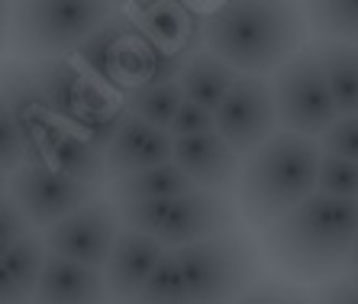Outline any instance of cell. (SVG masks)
<instances>
[{"label":"cell","instance_id":"6da1fadb","mask_svg":"<svg viewBox=\"0 0 358 304\" xmlns=\"http://www.w3.org/2000/svg\"><path fill=\"white\" fill-rule=\"evenodd\" d=\"M200 43L239 75L275 78L307 43V13L294 4H220L200 23Z\"/></svg>","mask_w":358,"mask_h":304},{"label":"cell","instance_id":"7a4b0ae2","mask_svg":"<svg viewBox=\"0 0 358 304\" xmlns=\"http://www.w3.org/2000/svg\"><path fill=\"white\" fill-rule=\"evenodd\" d=\"M265 249L278 269L300 282H323L349 272L358 240V201L313 195L262 230Z\"/></svg>","mask_w":358,"mask_h":304},{"label":"cell","instance_id":"3957f363","mask_svg":"<svg viewBox=\"0 0 358 304\" xmlns=\"http://www.w3.org/2000/svg\"><path fill=\"white\" fill-rule=\"evenodd\" d=\"M323 149L317 139L278 133L255 156L245 159L239 181V204L252 227L268 230L275 220L317 195Z\"/></svg>","mask_w":358,"mask_h":304},{"label":"cell","instance_id":"277c9868","mask_svg":"<svg viewBox=\"0 0 358 304\" xmlns=\"http://www.w3.org/2000/svg\"><path fill=\"white\" fill-rule=\"evenodd\" d=\"M120 10L113 4H81V0L20 4L10 13V46L33 62L59 59L78 52Z\"/></svg>","mask_w":358,"mask_h":304},{"label":"cell","instance_id":"5b68a950","mask_svg":"<svg viewBox=\"0 0 358 304\" xmlns=\"http://www.w3.org/2000/svg\"><path fill=\"white\" fill-rule=\"evenodd\" d=\"M178 259L194 304H236L259 275L255 243L239 230L181 246Z\"/></svg>","mask_w":358,"mask_h":304},{"label":"cell","instance_id":"8992f818","mask_svg":"<svg viewBox=\"0 0 358 304\" xmlns=\"http://www.w3.org/2000/svg\"><path fill=\"white\" fill-rule=\"evenodd\" d=\"M278 104V123L284 133L303 136V139H323L326 130L339 120V107L333 101L329 81H326L323 62L313 46L294 55L287 65L271 78Z\"/></svg>","mask_w":358,"mask_h":304},{"label":"cell","instance_id":"52a82bcc","mask_svg":"<svg viewBox=\"0 0 358 304\" xmlns=\"http://www.w3.org/2000/svg\"><path fill=\"white\" fill-rule=\"evenodd\" d=\"M217 133L236 149L239 159H249L268 139L281 133L278 123V104L275 88L265 78L239 75L236 88L217 110Z\"/></svg>","mask_w":358,"mask_h":304},{"label":"cell","instance_id":"ba28073f","mask_svg":"<svg viewBox=\"0 0 358 304\" xmlns=\"http://www.w3.org/2000/svg\"><path fill=\"white\" fill-rule=\"evenodd\" d=\"M120 233H123V220H120L117 204L110 198H97L87 207L75 211L71 217L59 220L55 227L42 230L52 256H62L68 262L100 272L107 269Z\"/></svg>","mask_w":358,"mask_h":304},{"label":"cell","instance_id":"9c48e42d","mask_svg":"<svg viewBox=\"0 0 358 304\" xmlns=\"http://www.w3.org/2000/svg\"><path fill=\"white\" fill-rule=\"evenodd\" d=\"M7 195H13V201L26 211V217L33 220V227L49 230L55 227L59 220L71 217L75 211L87 207L91 201H97V188L78 185L71 178L52 172L45 162H36V165H23L20 172L7 178L3 185Z\"/></svg>","mask_w":358,"mask_h":304},{"label":"cell","instance_id":"30bf717a","mask_svg":"<svg viewBox=\"0 0 358 304\" xmlns=\"http://www.w3.org/2000/svg\"><path fill=\"white\" fill-rule=\"evenodd\" d=\"M0 120L20 133L26 146V165L45 162V146L52 133L65 123V120L42 101L39 88H36L29 68H13L3 78V104H0Z\"/></svg>","mask_w":358,"mask_h":304},{"label":"cell","instance_id":"8fae6325","mask_svg":"<svg viewBox=\"0 0 358 304\" xmlns=\"http://www.w3.org/2000/svg\"><path fill=\"white\" fill-rule=\"evenodd\" d=\"M236 227H239V207L233 198L194 188V191L171 201V211H168L165 230L159 240L168 249H181V246H194L203 240L233 233Z\"/></svg>","mask_w":358,"mask_h":304},{"label":"cell","instance_id":"7c38bea8","mask_svg":"<svg viewBox=\"0 0 358 304\" xmlns=\"http://www.w3.org/2000/svg\"><path fill=\"white\" fill-rule=\"evenodd\" d=\"M175 165L194 181V188L203 191H217V195H229L242 181V159L236 149L226 143L223 136L200 133L187 136V139H175Z\"/></svg>","mask_w":358,"mask_h":304},{"label":"cell","instance_id":"4fadbf2b","mask_svg":"<svg viewBox=\"0 0 358 304\" xmlns=\"http://www.w3.org/2000/svg\"><path fill=\"white\" fill-rule=\"evenodd\" d=\"M168 253V246L159 237H145L136 230H123L113 246L107 269V285L113 304H136L139 291L145 288V282L152 279V272L159 269L162 256Z\"/></svg>","mask_w":358,"mask_h":304},{"label":"cell","instance_id":"5bb4252c","mask_svg":"<svg viewBox=\"0 0 358 304\" xmlns=\"http://www.w3.org/2000/svg\"><path fill=\"white\" fill-rule=\"evenodd\" d=\"M103 162H107L110 185L120 178L139 175L145 169H159V165L175 162V136L139 117H129L123 133L117 136V143L107 149Z\"/></svg>","mask_w":358,"mask_h":304},{"label":"cell","instance_id":"9a60e30c","mask_svg":"<svg viewBox=\"0 0 358 304\" xmlns=\"http://www.w3.org/2000/svg\"><path fill=\"white\" fill-rule=\"evenodd\" d=\"M36 304H113V298H110L107 275L100 269L49 256L36 291Z\"/></svg>","mask_w":358,"mask_h":304},{"label":"cell","instance_id":"2e32d148","mask_svg":"<svg viewBox=\"0 0 358 304\" xmlns=\"http://www.w3.org/2000/svg\"><path fill=\"white\" fill-rule=\"evenodd\" d=\"M49 256V243L42 233L0 249V304H36Z\"/></svg>","mask_w":358,"mask_h":304},{"label":"cell","instance_id":"e0dca14e","mask_svg":"<svg viewBox=\"0 0 358 304\" xmlns=\"http://www.w3.org/2000/svg\"><path fill=\"white\" fill-rule=\"evenodd\" d=\"M29 75L39 88L42 101L49 104L65 123H75L81 117L84 97H87V88H91V75L81 65H75L68 55H59V59L33 62Z\"/></svg>","mask_w":358,"mask_h":304},{"label":"cell","instance_id":"ac0fdd59","mask_svg":"<svg viewBox=\"0 0 358 304\" xmlns=\"http://www.w3.org/2000/svg\"><path fill=\"white\" fill-rule=\"evenodd\" d=\"M45 165H49L52 172H59V175L78 181V185L97 188V191L103 185H110L103 156H100L71 123H62V127L52 133L49 146H45Z\"/></svg>","mask_w":358,"mask_h":304},{"label":"cell","instance_id":"d6986e66","mask_svg":"<svg viewBox=\"0 0 358 304\" xmlns=\"http://www.w3.org/2000/svg\"><path fill=\"white\" fill-rule=\"evenodd\" d=\"M236 81H239V71L229 68L226 62H220L217 55H210L207 49L194 52L191 59H187V65H184L181 78H178V85L184 91V101L197 104V107L210 110V113H217L223 107V101L229 97Z\"/></svg>","mask_w":358,"mask_h":304},{"label":"cell","instance_id":"ffe728a7","mask_svg":"<svg viewBox=\"0 0 358 304\" xmlns=\"http://www.w3.org/2000/svg\"><path fill=\"white\" fill-rule=\"evenodd\" d=\"M142 13L136 20V26L142 29V36L149 39L155 49L162 52H197L194 46L200 43V26L191 23L187 10L178 4H152V7H139Z\"/></svg>","mask_w":358,"mask_h":304},{"label":"cell","instance_id":"44dd1931","mask_svg":"<svg viewBox=\"0 0 358 304\" xmlns=\"http://www.w3.org/2000/svg\"><path fill=\"white\" fill-rule=\"evenodd\" d=\"M136 33H139L136 20L126 17V13H117L113 20H107V23L100 26L97 33H94L75 55L87 75L97 78L100 85L110 88V78H113V65H117L120 52H123V46L129 43Z\"/></svg>","mask_w":358,"mask_h":304},{"label":"cell","instance_id":"7402d4cb","mask_svg":"<svg viewBox=\"0 0 358 304\" xmlns=\"http://www.w3.org/2000/svg\"><path fill=\"white\" fill-rule=\"evenodd\" d=\"M323 62L326 81L339 107V117H358V46L352 43H313Z\"/></svg>","mask_w":358,"mask_h":304},{"label":"cell","instance_id":"603a6c76","mask_svg":"<svg viewBox=\"0 0 358 304\" xmlns=\"http://www.w3.org/2000/svg\"><path fill=\"white\" fill-rule=\"evenodd\" d=\"M194 191V181L178 169L175 162L145 169L139 175L120 178L110 185V201H175V198Z\"/></svg>","mask_w":358,"mask_h":304},{"label":"cell","instance_id":"cb8c5ba5","mask_svg":"<svg viewBox=\"0 0 358 304\" xmlns=\"http://www.w3.org/2000/svg\"><path fill=\"white\" fill-rule=\"evenodd\" d=\"M123 104L129 107L133 117H139V120H145V123H152V127L171 133V123H175L178 110L184 107V91L178 81L175 85H149V88L133 91Z\"/></svg>","mask_w":358,"mask_h":304},{"label":"cell","instance_id":"d4e9b609","mask_svg":"<svg viewBox=\"0 0 358 304\" xmlns=\"http://www.w3.org/2000/svg\"><path fill=\"white\" fill-rule=\"evenodd\" d=\"M307 23L320 43H352L358 46V0L339 4H310Z\"/></svg>","mask_w":358,"mask_h":304},{"label":"cell","instance_id":"484cf974","mask_svg":"<svg viewBox=\"0 0 358 304\" xmlns=\"http://www.w3.org/2000/svg\"><path fill=\"white\" fill-rule=\"evenodd\" d=\"M136 304H194L191 291H187V282H184L178 249H168V253L162 256L159 269L152 272V279L145 282V288L139 291Z\"/></svg>","mask_w":358,"mask_h":304},{"label":"cell","instance_id":"4316f807","mask_svg":"<svg viewBox=\"0 0 358 304\" xmlns=\"http://www.w3.org/2000/svg\"><path fill=\"white\" fill-rule=\"evenodd\" d=\"M129 117H133L129 107H126V104H117V107L103 110V113H91V117L75 120L71 127H75L78 133L100 152V156H107V149L117 143V136L123 133V127L129 123Z\"/></svg>","mask_w":358,"mask_h":304},{"label":"cell","instance_id":"83f0119b","mask_svg":"<svg viewBox=\"0 0 358 304\" xmlns=\"http://www.w3.org/2000/svg\"><path fill=\"white\" fill-rule=\"evenodd\" d=\"M317 191L329 198H342V201H358V162L339 159V156H326L323 152Z\"/></svg>","mask_w":358,"mask_h":304},{"label":"cell","instance_id":"f1b7e54d","mask_svg":"<svg viewBox=\"0 0 358 304\" xmlns=\"http://www.w3.org/2000/svg\"><path fill=\"white\" fill-rule=\"evenodd\" d=\"M123 220V230H136L145 237H162L171 201H113Z\"/></svg>","mask_w":358,"mask_h":304},{"label":"cell","instance_id":"f546056e","mask_svg":"<svg viewBox=\"0 0 358 304\" xmlns=\"http://www.w3.org/2000/svg\"><path fill=\"white\" fill-rule=\"evenodd\" d=\"M39 230L33 227V220L26 217V211L13 201V195L3 191V201H0V249H7V246H17L23 243L26 237H33Z\"/></svg>","mask_w":358,"mask_h":304},{"label":"cell","instance_id":"4dcf8cb0","mask_svg":"<svg viewBox=\"0 0 358 304\" xmlns=\"http://www.w3.org/2000/svg\"><path fill=\"white\" fill-rule=\"evenodd\" d=\"M320 149L326 156H339V159L358 162V117H339L333 127L326 130L320 139Z\"/></svg>","mask_w":358,"mask_h":304},{"label":"cell","instance_id":"1f68e13d","mask_svg":"<svg viewBox=\"0 0 358 304\" xmlns=\"http://www.w3.org/2000/svg\"><path fill=\"white\" fill-rule=\"evenodd\" d=\"M217 130V113L197 107V104L184 101V107L178 110L175 123H171V136L175 139H187V136H200V133H213Z\"/></svg>","mask_w":358,"mask_h":304},{"label":"cell","instance_id":"d6a6232c","mask_svg":"<svg viewBox=\"0 0 358 304\" xmlns=\"http://www.w3.org/2000/svg\"><path fill=\"white\" fill-rule=\"evenodd\" d=\"M313 298H317V304H358V288L352 279H339L323 285Z\"/></svg>","mask_w":358,"mask_h":304},{"label":"cell","instance_id":"836d02e7","mask_svg":"<svg viewBox=\"0 0 358 304\" xmlns=\"http://www.w3.org/2000/svg\"><path fill=\"white\" fill-rule=\"evenodd\" d=\"M284 285H275V282H262V285L249 288L245 295L239 298L236 304H281Z\"/></svg>","mask_w":358,"mask_h":304},{"label":"cell","instance_id":"e575fe53","mask_svg":"<svg viewBox=\"0 0 358 304\" xmlns=\"http://www.w3.org/2000/svg\"><path fill=\"white\" fill-rule=\"evenodd\" d=\"M281 304H317V301H310V295L300 291V288H284Z\"/></svg>","mask_w":358,"mask_h":304},{"label":"cell","instance_id":"d590c367","mask_svg":"<svg viewBox=\"0 0 358 304\" xmlns=\"http://www.w3.org/2000/svg\"><path fill=\"white\" fill-rule=\"evenodd\" d=\"M358 272V240H355V249H352V259H349V275Z\"/></svg>","mask_w":358,"mask_h":304},{"label":"cell","instance_id":"8d00e7d4","mask_svg":"<svg viewBox=\"0 0 358 304\" xmlns=\"http://www.w3.org/2000/svg\"><path fill=\"white\" fill-rule=\"evenodd\" d=\"M349 279H352V282H355V288H358V272H352V275H349Z\"/></svg>","mask_w":358,"mask_h":304}]
</instances>
